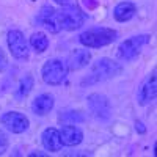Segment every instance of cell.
<instances>
[{"mask_svg": "<svg viewBox=\"0 0 157 157\" xmlns=\"http://www.w3.org/2000/svg\"><path fill=\"white\" fill-rule=\"evenodd\" d=\"M85 13L75 6H63L61 10H54L52 6L46 5L36 16V24L43 25L50 33H58L61 30H77L85 24Z\"/></svg>", "mask_w": 157, "mask_h": 157, "instance_id": "6da1fadb", "label": "cell"}, {"mask_svg": "<svg viewBox=\"0 0 157 157\" xmlns=\"http://www.w3.org/2000/svg\"><path fill=\"white\" fill-rule=\"evenodd\" d=\"M123 71L121 64L112 60V58H99L93 66H91L88 75L82 80V86L86 85H94L99 82H105L109 78H113L116 75H120Z\"/></svg>", "mask_w": 157, "mask_h": 157, "instance_id": "7a4b0ae2", "label": "cell"}, {"mask_svg": "<svg viewBox=\"0 0 157 157\" xmlns=\"http://www.w3.org/2000/svg\"><path fill=\"white\" fill-rule=\"evenodd\" d=\"M116 38H118L116 30L98 27V29H90V30H85L83 33H80L78 35V43L85 47L99 49V47L112 44L113 41H116Z\"/></svg>", "mask_w": 157, "mask_h": 157, "instance_id": "3957f363", "label": "cell"}, {"mask_svg": "<svg viewBox=\"0 0 157 157\" xmlns=\"http://www.w3.org/2000/svg\"><path fill=\"white\" fill-rule=\"evenodd\" d=\"M68 66L63 60H58V58H52V60H47L44 64H43V69H41V77L43 80L47 83V85H52V86H57V85H61L68 77Z\"/></svg>", "mask_w": 157, "mask_h": 157, "instance_id": "277c9868", "label": "cell"}, {"mask_svg": "<svg viewBox=\"0 0 157 157\" xmlns=\"http://www.w3.org/2000/svg\"><path fill=\"white\" fill-rule=\"evenodd\" d=\"M149 35H137V36H132L123 41L118 47V58L123 60V61H132L134 58L138 57V54L141 52V49L145 47L148 43H149Z\"/></svg>", "mask_w": 157, "mask_h": 157, "instance_id": "5b68a950", "label": "cell"}, {"mask_svg": "<svg viewBox=\"0 0 157 157\" xmlns=\"http://www.w3.org/2000/svg\"><path fill=\"white\" fill-rule=\"evenodd\" d=\"M86 104H88V109L91 112L96 120L99 121H107L110 120L112 116V104L110 99L105 94H101V93H93L86 98Z\"/></svg>", "mask_w": 157, "mask_h": 157, "instance_id": "8992f818", "label": "cell"}, {"mask_svg": "<svg viewBox=\"0 0 157 157\" xmlns=\"http://www.w3.org/2000/svg\"><path fill=\"white\" fill-rule=\"evenodd\" d=\"M6 43L11 55L16 60H27L29 58V44L21 30H10L6 35Z\"/></svg>", "mask_w": 157, "mask_h": 157, "instance_id": "52a82bcc", "label": "cell"}, {"mask_svg": "<svg viewBox=\"0 0 157 157\" xmlns=\"http://www.w3.org/2000/svg\"><path fill=\"white\" fill-rule=\"evenodd\" d=\"M0 124L5 126L13 134H22L29 129L30 121L24 113L19 112H5L0 116Z\"/></svg>", "mask_w": 157, "mask_h": 157, "instance_id": "ba28073f", "label": "cell"}, {"mask_svg": "<svg viewBox=\"0 0 157 157\" xmlns=\"http://www.w3.org/2000/svg\"><path fill=\"white\" fill-rule=\"evenodd\" d=\"M155 96H157V78H155V69H154L152 74H149L140 85L137 102L140 105H149V104L155 101Z\"/></svg>", "mask_w": 157, "mask_h": 157, "instance_id": "9c48e42d", "label": "cell"}, {"mask_svg": "<svg viewBox=\"0 0 157 157\" xmlns=\"http://www.w3.org/2000/svg\"><path fill=\"white\" fill-rule=\"evenodd\" d=\"M41 143L43 146L50 152H58L63 148V141L60 137V130L55 127H47L41 134Z\"/></svg>", "mask_w": 157, "mask_h": 157, "instance_id": "30bf717a", "label": "cell"}, {"mask_svg": "<svg viewBox=\"0 0 157 157\" xmlns=\"http://www.w3.org/2000/svg\"><path fill=\"white\" fill-rule=\"evenodd\" d=\"M60 137L64 146H77L83 141V132L77 126H72V124L61 126Z\"/></svg>", "mask_w": 157, "mask_h": 157, "instance_id": "8fae6325", "label": "cell"}, {"mask_svg": "<svg viewBox=\"0 0 157 157\" xmlns=\"http://www.w3.org/2000/svg\"><path fill=\"white\" fill-rule=\"evenodd\" d=\"M54 96L49 94V93H43L35 98V101L32 102V110L35 115L38 116H46L52 109H54Z\"/></svg>", "mask_w": 157, "mask_h": 157, "instance_id": "7c38bea8", "label": "cell"}, {"mask_svg": "<svg viewBox=\"0 0 157 157\" xmlns=\"http://www.w3.org/2000/svg\"><path fill=\"white\" fill-rule=\"evenodd\" d=\"M91 61V54L85 49H78L74 54H71V57L66 61V66L69 71H78L85 66H88V63Z\"/></svg>", "mask_w": 157, "mask_h": 157, "instance_id": "4fadbf2b", "label": "cell"}, {"mask_svg": "<svg viewBox=\"0 0 157 157\" xmlns=\"http://www.w3.org/2000/svg\"><path fill=\"white\" fill-rule=\"evenodd\" d=\"M137 13V6L132 2H121L118 3L113 10V17L118 22H127L130 21Z\"/></svg>", "mask_w": 157, "mask_h": 157, "instance_id": "5bb4252c", "label": "cell"}, {"mask_svg": "<svg viewBox=\"0 0 157 157\" xmlns=\"http://www.w3.org/2000/svg\"><path fill=\"white\" fill-rule=\"evenodd\" d=\"M30 46L35 49L36 54H43V52H46L47 47H49V38L43 32H36L30 38Z\"/></svg>", "mask_w": 157, "mask_h": 157, "instance_id": "9a60e30c", "label": "cell"}, {"mask_svg": "<svg viewBox=\"0 0 157 157\" xmlns=\"http://www.w3.org/2000/svg\"><path fill=\"white\" fill-rule=\"evenodd\" d=\"M35 85V80H33V77L32 75H25L21 78V82L16 88V99H24V98H27L30 94V91Z\"/></svg>", "mask_w": 157, "mask_h": 157, "instance_id": "2e32d148", "label": "cell"}, {"mask_svg": "<svg viewBox=\"0 0 157 157\" xmlns=\"http://www.w3.org/2000/svg\"><path fill=\"white\" fill-rule=\"evenodd\" d=\"M60 120L63 123L72 124V123H82L83 121V116L80 115V112H64V113L60 115Z\"/></svg>", "mask_w": 157, "mask_h": 157, "instance_id": "e0dca14e", "label": "cell"}, {"mask_svg": "<svg viewBox=\"0 0 157 157\" xmlns=\"http://www.w3.org/2000/svg\"><path fill=\"white\" fill-rule=\"evenodd\" d=\"M8 149V138H6V135L0 130V155L2 154H5V151Z\"/></svg>", "mask_w": 157, "mask_h": 157, "instance_id": "ac0fdd59", "label": "cell"}, {"mask_svg": "<svg viewBox=\"0 0 157 157\" xmlns=\"http://www.w3.org/2000/svg\"><path fill=\"white\" fill-rule=\"evenodd\" d=\"M6 64H8V60H6V57L3 54V50L0 49V71H3L6 68Z\"/></svg>", "mask_w": 157, "mask_h": 157, "instance_id": "d6986e66", "label": "cell"}, {"mask_svg": "<svg viewBox=\"0 0 157 157\" xmlns=\"http://www.w3.org/2000/svg\"><path fill=\"white\" fill-rule=\"evenodd\" d=\"M135 130L138 134H145L146 132V127H145V124H143L141 121H135Z\"/></svg>", "mask_w": 157, "mask_h": 157, "instance_id": "ffe728a7", "label": "cell"}, {"mask_svg": "<svg viewBox=\"0 0 157 157\" xmlns=\"http://www.w3.org/2000/svg\"><path fill=\"white\" fill-rule=\"evenodd\" d=\"M83 5L88 8V10H93L98 6V0H83Z\"/></svg>", "mask_w": 157, "mask_h": 157, "instance_id": "44dd1931", "label": "cell"}, {"mask_svg": "<svg viewBox=\"0 0 157 157\" xmlns=\"http://www.w3.org/2000/svg\"><path fill=\"white\" fill-rule=\"evenodd\" d=\"M55 2L58 5H61V6H69V5L74 3V0H55Z\"/></svg>", "mask_w": 157, "mask_h": 157, "instance_id": "7402d4cb", "label": "cell"}, {"mask_svg": "<svg viewBox=\"0 0 157 157\" xmlns=\"http://www.w3.org/2000/svg\"><path fill=\"white\" fill-rule=\"evenodd\" d=\"M36 155H39V157H46L47 154H46V152H39V151H38V152H32V154H30V157H36Z\"/></svg>", "mask_w": 157, "mask_h": 157, "instance_id": "603a6c76", "label": "cell"}]
</instances>
